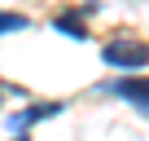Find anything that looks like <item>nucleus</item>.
<instances>
[{"label":"nucleus","mask_w":149,"mask_h":141,"mask_svg":"<svg viewBox=\"0 0 149 141\" xmlns=\"http://www.w3.org/2000/svg\"><path fill=\"white\" fill-rule=\"evenodd\" d=\"M53 115H61V102H40V106H26L22 115H13V119H9V132H13V137H22L31 123H40V119H53Z\"/></svg>","instance_id":"nucleus-3"},{"label":"nucleus","mask_w":149,"mask_h":141,"mask_svg":"<svg viewBox=\"0 0 149 141\" xmlns=\"http://www.w3.org/2000/svg\"><path fill=\"white\" fill-rule=\"evenodd\" d=\"M22 27H26L22 13H0V35H5V31H22Z\"/></svg>","instance_id":"nucleus-5"},{"label":"nucleus","mask_w":149,"mask_h":141,"mask_svg":"<svg viewBox=\"0 0 149 141\" xmlns=\"http://www.w3.org/2000/svg\"><path fill=\"white\" fill-rule=\"evenodd\" d=\"M101 57L110 66H118V70H140V66H149V44H140V40H110L101 49Z\"/></svg>","instance_id":"nucleus-1"},{"label":"nucleus","mask_w":149,"mask_h":141,"mask_svg":"<svg viewBox=\"0 0 149 141\" xmlns=\"http://www.w3.org/2000/svg\"><path fill=\"white\" fill-rule=\"evenodd\" d=\"M13 141H26V137H13Z\"/></svg>","instance_id":"nucleus-6"},{"label":"nucleus","mask_w":149,"mask_h":141,"mask_svg":"<svg viewBox=\"0 0 149 141\" xmlns=\"http://www.w3.org/2000/svg\"><path fill=\"white\" fill-rule=\"evenodd\" d=\"M105 93L127 97V102H136V106H140V115H149V75H136V80H110V84H105Z\"/></svg>","instance_id":"nucleus-2"},{"label":"nucleus","mask_w":149,"mask_h":141,"mask_svg":"<svg viewBox=\"0 0 149 141\" xmlns=\"http://www.w3.org/2000/svg\"><path fill=\"white\" fill-rule=\"evenodd\" d=\"M57 31H66V35H74V40H84V13H61V18H57Z\"/></svg>","instance_id":"nucleus-4"}]
</instances>
